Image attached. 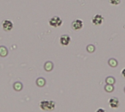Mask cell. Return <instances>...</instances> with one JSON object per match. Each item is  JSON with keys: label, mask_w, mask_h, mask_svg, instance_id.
I'll list each match as a JSON object with an SVG mask.
<instances>
[{"label": "cell", "mask_w": 125, "mask_h": 112, "mask_svg": "<svg viewBox=\"0 0 125 112\" xmlns=\"http://www.w3.org/2000/svg\"><path fill=\"white\" fill-rule=\"evenodd\" d=\"M83 26V22L81 19H75L71 23V27L75 31H78L81 29Z\"/></svg>", "instance_id": "obj_4"}, {"label": "cell", "mask_w": 125, "mask_h": 112, "mask_svg": "<svg viewBox=\"0 0 125 112\" xmlns=\"http://www.w3.org/2000/svg\"><path fill=\"white\" fill-rule=\"evenodd\" d=\"M2 28L5 31H10L13 28V23L10 20H4L2 22Z\"/></svg>", "instance_id": "obj_5"}, {"label": "cell", "mask_w": 125, "mask_h": 112, "mask_svg": "<svg viewBox=\"0 0 125 112\" xmlns=\"http://www.w3.org/2000/svg\"><path fill=\"white\" fill-rule=\"evenodd\" d=\"M104 22V17L101 14H96L92 19V23L94 26H100Z\"/></svg>", "instance_id": "obj_3"}, {"label": "cell", "mask_w": 125, "mask_h": 112, "mask_svg": "<svg viewBox=\"0 0 125 112\" xmlns=\"http://www.w3.org/2000/svg\"><path fill=\"white\" fill-rule=\"evenodd\" d=\"M109 106L112 109H117L119 106V101L116 98H111L108 101Z\"/></svg>", "instance_id": "obj_7"}, {"label": "cell", "mask_w": 125, "mask_h": 112, "mask_svg": "<svg viewBox=\"0 0 125 112\" xmlns=\"http://www.w3.org/2000/svg\"><path fill=\"white\" fill-rule=\"evenodd\" d=\"M56 107V103L53 101H42L40 102V108L43 111H53Z\"/></svg>", "instance_id": "obj_1"}, {"label": "cell", "mask_w": 125, "mask_h": 112, "mask_svg": "<svg viewBox=\"0 0 125 112\" xmlns=\"http://www.w3.org/2000/svg\"><path fill=\"white\" fill-rule=\"evenodd\" d=\"M109 2L112 5H119L121 3V0H109Z\"/></svg>", "instance_id": "obj_8"}, {"label": "cell", "mask_w": 125, "mask_h": 112, "mask_svg": "<svg viewBox=\"0 0 125 112\" xmlns=\"http://www.w3.org/2000/svg\"><path fill=\"white\" fill-rule=\"evenodd\" d=\"M71 42V37L67 34H63L59 38V42L62 46H67Z\"/></svg>", "instance_id": "obj_6"}, {"label": "cell", "mask_w": 125, "mask_h": 112, "mask_svg": "<svg viewBox=\"0 0 125 112\" xmlns=\"http://www.w3.org/2000/svg\"><path fill=\"white\" fill-rule=\"evenodd\" d=\"M96 112H106V111L104 109H102V108H100V109H98Z\"/></svg>", "instance_id": "obj_9"}, {"label": "cell", "mask_w": 125, "mask_h": 112, "mask_svg": "<svg viewBox=\"0 0 125 112\" xmlns=\"http://www.w3.org/2000/svg\"><path fill=\"white\" fill-rule=\"evenodd\" d=\"M122 77L125 78V69H122Z\"/></svg>", "instance_id": "obj_10"}, {"label": "cell", "mask_w": 125, "mask_h": 112, "mask_svg": "<svg viewBox=\"0 0 125 112\" xmlns=\"http://www.w3.org/2000/svg\"><path fill=\"white\" fill-rule=\"evenodd\" d=\"M48 23L51 27L58 28V27H60L62 25L63 21H62V18L59 16L55 15V16H53V17H52L51 18L49 19Z\"/></svg>", "instance_id": "obj_2"}]
</instances>
